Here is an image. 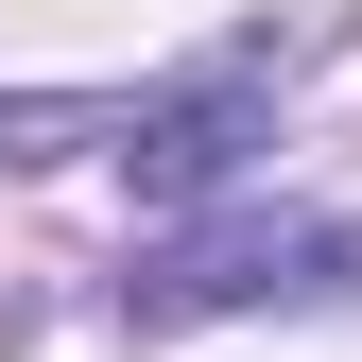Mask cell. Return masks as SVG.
<instances>
[{
    "label": "cell",
    "mask_w": 362,
    "mask_h": 362,
    "mask_svg": "<svg viewBox=\"0 0 362 362\" xmlns=\"http://www.w3.org/2000/svg\"><path fill=\"white\" fill-rule=\"evenodd\" d=\"M242 121H259V69H207V86H173V104H139L121 121V173H139L156 207H190L224 156H242Z\"/></svg>",
    "instance_id": "obj_2"
},
{
    "label": "cell",
    "mask_w": 362,
    "mask_h": 362,
    "mask_svg": "<svg viewBox=\"0 0 362 362\" xmlns=\"http://www.w3.org/2000/svg\"><path fill=\"white\" fill-rule=\"evenodd\" d=\"M362 242L345 224H207L139 276V328H190V310H259V293H345Z\"/></svg>",
    "instance_id": "obj_1"
}]
</instances>
